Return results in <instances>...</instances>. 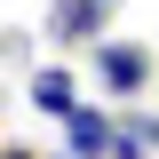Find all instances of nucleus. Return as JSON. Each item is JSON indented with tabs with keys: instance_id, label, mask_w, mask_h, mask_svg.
I'll list each match as a JSON object with an SVG mask.
<instances>
[{
	"instance_id": "423d86ee",
	"label": "nucleus",
	"mask_w": 159,
	"mask_h": 159,
	"mask_svg": "<svg viewBox=\"0 0 159 159\" xmlns=\"http://www.w3.org/2000/svg\"><path fill=\"white\" fill-rule=\"evenodd\" d=\"M0 159H32V151H0Z\"/></svg>"
},
{
	"instance_id": "f257e3e1",
	"label": "nucleus",
	"mask_w": 159,
	"mask_h": 159,
	"mask_svg": "<svg viewBox=\"0 0 159 159\" xmlns=\"http://www.w3.org/2000/svg\"><path fill=\"white\" fill-rule=\"evenodd\" d=\"M96 88L103 96H143V88H151V48H143V40H119V32H103L96 40Z\"/></svg>"
},
{
	"instance_id": "0eeeda50",
	"label": "nucleus",
	"mask_w": 159,
	"mask_h": 159,
	"mask_svg": "<svg viewBox=\"0 0 159 159\" xmlns=\"http://www.w3.org/2000/svg\"><path fill=\"white\" fill-rule=\"evenodd\" d=\"M64 159H72V151H64Z\"/></svg>"
},
{
	"instance_id": "20e7f679",
	"label": "nucleus",
	"mask_w": 159,
	"mask_h": 159,
	"mask_svg": "<svg viewBox=\"0 0 159 159\" xmlns=\"http://www.w3.org/2000/svg\"><path fill=\"white\" fill-rule=\"evenodd\" d=\"M32 111L40 119H72L80 111V80L64 72V64H40V72H32Z\"/></svg>"
},
{
	"instance_id": "f03ea898",
	"label": "nucleus",
	"mask_w": 159,
	"mask_h": 159,
	"mask_svg": "<svg viewBox=\"0 0 159 159\" xmlns=\"http://www.w3.org/2000/svg\"><path fill=\"white\" fill-rule=\"evenodd\" d=\"M111 8L119 0H48V40L56 48H96L111 32Z\"/></svg>"
},
{
	"instance_id": "7ed1b4c3",
	"label": "nucleus",
	"mask_w": 159,
	"mask_h": 159,
	"mask_svg": "<svg viewBox=\"0 0 159 159\" xmlns=\"http://www.w3.org/2000/svg\"><path fill=\"white\" fill-rule=\"evenodd\" d=\"M111 135H119L111 111H96V103H80V111L64 119V151L72 159H111Z\"/></svg>"
},
{
	"instance_id": "39448f33",
	"label": "nucleus",
	"mask_w": 159,
	"mask_h": 159,
	"mask_svg": "<svg viewBox=\"0 0 159 159\" xmlns=\"http://www.w3.org/2000/svg\"><path fill=\"white\" fill-rule=\"evenodd\" d=\"M151 143H159V111H135V119L111 135V159H151Z\"/></svg>"
}]
</instances>
